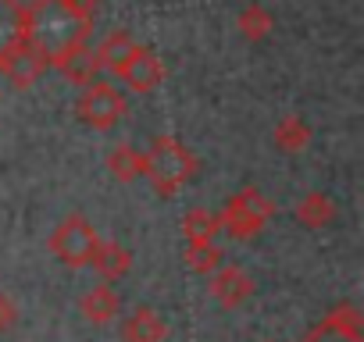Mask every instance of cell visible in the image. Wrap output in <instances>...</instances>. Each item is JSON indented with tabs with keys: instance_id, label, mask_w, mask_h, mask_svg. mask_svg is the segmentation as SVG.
<instances>
[{
	"instance_id": "obj_5",
	"label": "cell",
	"mask_w": 364,
	"mask_h": 342,
	"mask_svg": "<svg viewBox=\"0 0 364 342\" xmlns=\"http://www.w3.org/2000/svg\"><path fill=\"white\" fill-rule=\"evenodd\" d=\"M22 11V8H18ZM47 72V57L26 40V33L18 29V22H15V29H11V36L0 43V75H4L15 89H29V86H36V79Z\"/></svg>"
},
{
	"instance_id": "obj_10",
	"label": "cell",
	"mask_w": 364,
	"mask_h": 342,
	"mask_svg": "<svg viewBox=\"0 0 364 342\" xmlns=\"http://www.w3.org/2000/svg\"><path fill=\"white\" fill-rule=\"evenodd\" d=\"M90 267L111 285V282H118V278L129 275V267H132V253H129L122 243H114V239H97L93 257H90Z\"/></svg>"
},
{
	"instance_id": "obj_19",
	"label": "cell",
	"mask_w": 364,
	"mask_h": 342,
	"mask_svg": "<svg viewBox=\"0 0 364 342\" xmlns=\"http://www.w3.org/2000/svg\"><path fill=\"white\" fill-rule=\"evenodd\" d=\"M182 232H186V243H215V236L222 232L218 228V218L204 207L190 211L186 218H182Z\"/></svg>"
},
{
	"instance_id": "obj_8",
	"label": "cell",
	"mask_w": 364,
	"mask_h": 342,
	"mask_svg": "<svg viewBox=\"0 0 364 342\" xmlns=\"http://www.w3.org/2000/svg\"><path fill=\"white\" fill-rule=\"evenodd\" d=\"M360 310H357V303H336L328 314H325V321L311 331V335H304L300 342H364V335H360Z\"/></svg>"
},
{
	"instance_id": "obj_6",
	"label": "cell",
	"mask_w": 364,
	"mask_h": 342,
	"mask_svg": "<svg viewBox=\"0 0 364 342\" xmlns=\"http://www.w3.org/2000/svg\"><path fill=\"white\" fill-rule=\"evenodd\" d=\"M97 228L82 218V214H68L54 232H50V253L68 264V267H90V257H93V246H97Z\"/></svg>"
},
{
	"instance_id": "obj_15",
	"label": "cell",
	"mask_w": 364,
	"mask_h": 342,
	"mask_svg": "<svg viewBox=\"0 0 364 342\" xmlns=\"http://www.w3.org/2000/svg\"><path fill=\"white\" fill-rule=\"evenodd\" d=\"M293 218L304 225V228H325V225H332L336 221V204L325 197V193H307L304 200H296V211H293Z\"/></svg>"
},
{
	"instance_id": "obj_7",
	"label": "cell",
	"mask_w": 364,
	"mask_h": 342,
	"mask_svg": "<svg viewBox=\"0 0 364 342\" xmlns=\"http://www.w3.org/2000/svg\"><path fill=\"white\" fill-rule=\"evenodd\" d=\"M114 75H118L132 93H154V89L164 82L168 72H164V61H161L150 47H139V43H136V50L125 57V65H122Z\"/></svg>"
},
{
	"instance_id": "obj_18",
	"label": "cell",
	"mask_w": 364,
	"mask_h": 342,
	"mask_svg": "<svg viewBox=\"0 0 364 342\" xmlns=\"http://www.w3.org/2000/svg\"><path fill=\"white\" fill-rule=\"evenodd\" d=\"M236 29H240V36H243V40L261 43V40H268V36H272L275 18H272V11H268V8H261V4H247V8L240 11V18H236Z\"/></svg>"
},
{
	"instance_id": "obj_20",
	"label": "cell",
	"mask_w": 364,
	"mask_h": 342,
	"mask_svg": "<svg viewBox=\"0 0 364 342\" xmlns=\"http://www.w3.org/2000/svg\"><path fill=\"white\" fill-rule=\"evenodd\" d=\"M186 267L197 275H215L222 267V250L215 243H186Z\"/></svg>"
},
{
	"instance_id": "obj_21",
	"label": "cell",
	"mask_w": 364,
	"mask_h": 342,
	"mask_svg": "<svg viewBox=\"0 0 364 342\" xmlns=\"http://www.w3.org/2000/svg\"><path fill=\"white\" fill-rule=\"evenodd\" d=\"M15 321H18V303L8 292H0V331H8Z\"/></svg>"
},
{
	"instance_id": "obj_4",
	"label": "cell",
	"mask_w": 364,
	"mask_h": 342,
	"mask_svg": "<svg viewBox=\"0 0 364 342\" xmlns=\"http://www.w3.org/2000/svg\"><path fill=\"white\" fill-rule=\"evenodd\" d=\"M129 104H125V93L104 79H93L90 86H82L79 100H75V114L82 125L97 128V132H111L122 118H125Z\"/></svg>"
},
{
	"instance_id": "obj_14",
	"label": "cell",
	"mask_w": 364,
	"mask_h": 342,
	"mask_svg": "<svg viewBox=\"0 0 364 342\" xmlns=\"http://www.w3.org/2000/svg\"><path fill=\"white\" fill-rule=\"evenodd\" d=\"M132 50H136V40H132L125 29H114V33H107V36L100 40V47L93 50V57H97V68H100V72H118Z\"/></svg>"
},
{
	"instance_id": "obj_3",
	"label": "cell",
	"mask_w": 364,
	"mask_h": 342,
	"mask_svg": "<svg viewBox=\"0 0 364 342\" xmlns=\"http://www.w3.org/2000/svg\"><path fill=\"white\" fill-rule=\"evenodd\" d=\"M272 214H275V204H272L261 189L243 186L240 193L229 197V204H225L215 218H218V228H222L225 236H232V239H250V236L264 232V225L272 221Z\"/></svg>"
},
{
	"instance_id": "obj_13",
	"label": "cell",
	"mask_w": 364,
	"mask_h": 342,
	"mask_svg": "<svg viewBox=\"0 0 364 342\" xmlns=\"http://www.w3.org/2000/svg\"><path fill=\"white\" fill-rule=\"evenodd\" d=\"M79 310H82V317H86L90 324H107V321H114V317L122 314V296L104 282V285H93V289L79 299Z\"/></svg>"
},
{
	"instance_id": "obj_12",
	"label": "cell",
	"mask_w": 364,
	"mask_h": 342,
	"mask_svg": "<svg viewBox=\"0 0 364 342\" xmlns=\"http://www.w3.org/2000/svg\"><path fill=\"white\" fill-rule=\"evenodd\" d=\"M72 86H90L93 79H97V57H93V50L86 47V43H79V47H72V50H65V54H58L54 61H50Z\"/></svg>"
},
{
	"instance_id": "obj_11",
	"label": "cell",
	"mask_w": 364,
	"mask_h": 342,
	"mask_svg": "<svg viewBox=\"0 0 364 342\" xmlns=\"http://www.w3.org/2000/svg\"><path fill=\"white\" fill-rule=\"evenodd\" d=\"M168 324L154 307H136L122 324V342H164Z\"/></svg>"
},
{
	"instance_id": "obj_2",
	"label": "cell",
	"mask_w": 364,
	"mask_h": 342,
	"mask_svg": "<svg viewBox=\"0 0 364 342\" xmlns=\"http://www.w3.org/2000/svg\"><path fill=\"white\" fill-rule=\"evenodd\" d=\"M200 160L197 153H190L175 136H157L146 150H143V175L154 186L157 197H175L190 179H197Z\"/></svg>"
},
{
	"instance_id": "obj_9",
	"label": "cell",
	"mask_w": 364,
	"mask_h": 342,
	"mask_svg": "<svg viewBox=\"0 0 364 342\" xmlns=\"http://www.w3.org/2000/svg\"><path fill=\"white\" fill-rule=\"evenodd\" d=\"M211 282H208V289H211V296L222 303V307H229V310H236V307H243L250 296H254V278L243 271V267H236V264H222L215 275H208Z\"/></svg>"
},
{
	"instance_id": "obj_1",
	"label": "cell",
	"mask_w": 364,
	"mask_h": 342,
	"mask_svg": "<svg viewBox=\"0 0 364 342\" xmlns=\"http://www.w3.org/2000/svg\"><path fill=\"white\" fill-rule=\"evenodd\" d=\"M18 29L26 33V40L50 65L58 54H65V50H72V47L90 40L93 18L72 11L68 4H61V0H33L29 8L18 11Z\"/></svg>"
},
{
	"instance_id": "obj_22",
	"label": "cell",
	"mask_w": 364,
	"mask_h": 342,
	"mask_svg": "<svg viewBox=\"0 0 364 342\" xmlns=\"http://www.w3.org/2000/svg\"><path fill=\"white\" fill-rule=\"evenodd\" d=\"M61 4H68L72 11H79V15L93 18V11H97V4H100V0H61Z\"/></svg>"
},
{
	"instance_id": "obj_17",
	"label": "cell",
	"mask_w": 364,
	"mask_h": 342,
	"mask_svg": "<svg viewBox=\"0 0 364 342\" xmlns=\"http://www.w3.org/2000/svg\"><path fill=\"white\" fill-rule=\"evenodd\" d=\"M107 171L118 179V182H132L143 175V150H136L132 143H118L111 153H107Z\"/></svg>"
},
{
	"instance_id": "obj_16",
	"label": "cell",
	"mask_w": 364,
	"mask_h": 342,
	"mask_svg": "<svg viewBox=\"0 0 364 342\" xmlns=\"http://www.w3.org/2000/svg\"><path fill=\"white\" fill-rule=\"evenodd\" d=\"M272 139L282 153H300L307 143H311V125L300 118V114H286L275 128H272Z\"/></svg>"
}]
</instances>
